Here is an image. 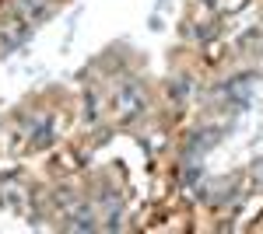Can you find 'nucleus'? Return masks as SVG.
I'll return each mask as SVG.
<instances>
[{"instance_id": "obj_1", "label": "nucleus", "mask_w": 263, "mask_h": 234, "mask_svg": "<svg viewBox=\"0 0 263 234\" xmlns=\"http://www.w3.org/2000/svg\"><path fill=\"white\" fill-rule=\"evenodd\" d=\"M28 35H32V25L21 21V18H14V21H7V25L0 28V46H4V49H18Z\"/></svg>"}, {"instance_id": "obj_4", "label": "nucleus", "mask_w": 263, "mask_h": 234, "mask_svg": "<svg viewBox=\"0 0 263 234\" xmlns=\"http://www.w3.org/2000/svg\"><path fill=\"white\" fill-rule=\"evenodd\" d=\"M168 91H172V98H182V95H186V80H179V84H172Z\"/></svg>"}, {"instance_id": "obj_5", "label": "nucleus", "mask_w": 263, "mask_h": 234, "mask_svg": "<svg viewBox=\"0 0 263 234\" xmlns=\"http://www.w3.org/2000/svg\"><path fill=\"white\" fill-rule=\"evenodd\" d=\"M256 178H260V182H263V161H260V164H256Z\"/></svg>"}, {"instance_id": "obj_3", "label": "nucleus", "mask_w": 263, "mask_h": 234, "mask_svg": "<svg viewBox=\"0 0 263 234\" xmlns=\"http://www.w3.org/2000/svg\"><path fill=\"white\" fill-rule=\"evenodd\" d=\"M67 227H70V231H95L99 224L91 220V214H88V210H78V214L67 217Z\"/></svg>"}, {"instance_id": "obj_2", "label": "nucleus", "mask_w": 263, "mask_h": 234, "mask_svg": "<svg viewBox=\"0 0 263 234\" xmlns=\"http://www.w3.org/2000/svg\"><path fill=\"white\" fill-rule=\"evenodd\" d=\"M46 14H49V4L46 0H14V18L28 21V25H35Z\"/></svg>"}]
</instances>
